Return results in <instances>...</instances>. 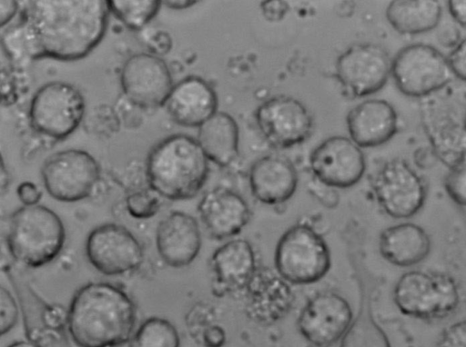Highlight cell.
Here are the masks:
<instances>
[{"instance_id": "6da1fadb", "label": "cell", "mask_w": 466, "mask_h": 347, "mask_svg": "<svg viewBox=\"0 0 466 347\" xmlns=\"http://www.w3.org/2000/svg\"><path fill=\"white\" fill-rule=\"evenodd\" d=\"M109 13L107 1H27L19 22L2 35V45L16 62L76 61L100 43Z\"/></svg>"}, {"instance_id": "7a4b0ae2", "label": "cell", "mask_w": 466, "mask_h": 347, "mask_svg": "<svg viewBox=\"0 0 466 347\" xmlns=\"http://www.w3.org/2000/svg\"><path fill=\"white\" fill-rule=\"evenodd\" d=\"M136 306L119 287L89 283L73 295L67 310V332L78 347H116L129 341Z\"/></svg>"}, {"instance_id": "3957f363", "label": "cell", "mask_w": 466, "mask_h": 347, "mask_svg": "<svg viewBox=\"0 0 466 347\" xmlns=\"http://www.w3.org/2000/svg\"><path fill=\"white\" fill-rule=\"evenodd\" d=\"M208 159L198 140L170 135L149 152L146 174L151 190L169 200H187L198 193L208 175Z\"/></svg>"}, {"instance_id": "277c9868", "label": "cell", "mask_w": 466, "mask_h": 347, "mask_svg": "<svg viewBox=\"0 0 466 347\" xmlns=\"http://www.w3.org/2000/svg\"><path fill=\"white\" fill-rule=\"evenodd\" d=\"M65 241L62 220L46 206H22L10 217L6 244L12 258L21 265L38 268L51 263Z\"/></svg>"}, {"instance_id": "5b68a950", "label": "cell", "mask_w": 466, "mask_h": 347, "mask_svg": "<svg viewBox=\"0 0 466 347\" xmlns=\"http://www.w3.org/2000/svg\"><path fill=\"white\" fill-rule=\"evenodd\" d=\"M397 308L420 320H442L451 315L461 301L459 286L442 272L412 270L403 273L393 290Z\"/></svg>"}, {"instance_id": "8992f818", "label": "cell", "mask_w": 466, "mask_h": 347, "mask_svg": "<svg viewBox=\"0 0 466 347\" xmlns=\"http://www.w3.org/2000/svg\"><path fill=\"white\" fill-rule=\"evenodd\" d=\"M275 270L290 284H310L322 279L331 266L330 252L310 225L298 223L279 238L274 254Z\"/></svg>"}, {"instance_id": "52a82bcc", "label": "cell", "mask_w": 466, "mask_h": 347, "mask_svg": "<svg viewBox=\"0 0 466 347\" xmlns=\"http://www.w3.org/2000/svg\"><path fill=\"white\" fill-rule=\"evenodd\" d=\"M4 270L22 312L27 341L38 347H71L66 332L67 311L46 302L15 266L6 264Z\"/></svg>"}, {"instance_id": "ba28073f", "label": "cell", "mask_w": 466, "mask_h": 347, "mask_svg": "<svg viewBox=\"0 0 466 347\" xmlns=\"http://www.w3.org/2000/svg\"><path fill=\"white\" fill-rule=\"evenodd\" d=\"M85 114V100L73 84L54 81L41 86L29 105V121L39 134L63 139L80 124Z\"/></svg>"}, {"instance_id": "9c48e42d", "label": "cell", "mask_w": 466, "mask_h": 347, "mask_svg": "<svg viewBox=\"0 0 466 347\" xmlns=\"http://www.w3.org/2000/svg\"><path fill=\"white\" fill-rule=\"evenodd\" d=\"M441 95L437 91L421 104V118L433 147L451 166L466 158V103L456 98L447 85Z\"/></svg>"}, {"instance_id": "30bf717a", "label": "cell", "mask_w": 466, "mask_h": 347, "mask_svg": "<svg viewBox=\"0 0 466 347\" xmlns=\"http://www.w3.org/2000/svg\"><path fill=\"white\" fill-rule=\"evenodd\" d=\"M397 88L411 97H426L448 85L452 72L447 57L435 47L414 44L403 47L391 61Z\"/></svg>"}, {"instance_id": "8fae6325", "label": "cell", "mask_w": 466, "mask_h": 347, "mask_svg": "<svg viewBox=\"0 0 466 347\" xmlns=\"http://www.w3.org/2000/svg\"><path fill=\"white\" fill-rule=\"evenodd\" d=\"M41 176L51 197L60 202L74 203L91 194L100 178V167L89 153L67 149L46 159Z\"/></svg>"}, {"instance_id": "7c38bea8", "label": "cell", "mask_w": 466, "mask_h": 347, "mask_svg": "<svg viewBox=\"0 0 466 347\" xmlns=\"http://www.w3.org/2000/svg\"><path fill=\"white\" fill-rule=\"evenodd\" d=\"M391 61L386 50L376 44H355L338 56L335 74L348 94L364 97L384 86L391 74Z\"/></svg>"}, {"instance_id": "4fadbf2b", "label": "cell", "mask_w": 466, "mask_h": 347, "mask_svg": "<svg viewBox=\"0 0 466 347\" xmlns=\"http://www.w3.org/2000/svg\"><path fill=\"white\" fill-rule=\"evenodd\" d=\"M372 188L380 208L395 219L415 215L423 206L427 194L421 177L404 160L397 158L379 169Z\"/></svg>"}, {"instance_id": "5bb4252c", "label": "cell", "mask_w": 466, "mask_h": 347, "mask_svg": "<svg viewBox=\"0 0 466 347\" xmlns=\"http://www.w3.org/2000/svg\"><path fill=\"white\" fill-rule=\"evenodd\" d=\"M86 255L99 273L119 276L131 273L143 263V248L126 227L104 223L94 228L86 240Z\"/></svg>"}, {"instance_id": "9a60e30c", "label": "cell", "mask_w": 466, "mask_h": 347, "mask_svg": "<svg viewBox=\"0 0 466 347\" xmlns=\"http://www.w3.org/2000/svg\"><path fill=\"white\" fill-rule=\"evenodd\" d=\"M257 125L272 146L286 149L304 143L313 130V118L298 99L288 95L273 96L255 111Z\"/></svg>"}, {"instance_id": "2e32d148", "label": "cell", "mask_w": 466, "mask_h": 347, "mask_svg": "<svg viewBox=\"0 0 466 347\" xmlns=\"http://www.w3.org/2000/svg\"><path fill=\"white\" fill-rule=\"evenodd\" d=\"M353 312L341 295L320 292L301 309L297 325L302 337L315 347H329L342 339L353 322Z\"/></svg>"}, {"instance_id": "e0dca14e", "label": "cell", "mask_w": 466, "mask_h": 347, "mask_svg": "<svg viewBox=\"0 0 466 347\" xmlns=\"http://www.w3.org/2000/svg\"><path fill=\"white\" fill-rule=\"evenodd\" d=\"M309 167L323 184L343 189L353 186L362 178L366 161L360 147L350 138L335 135L312 150Z\"/></svg>"}, {"instance_id": "ac0fdd59", "label": "cell", "mask_w": 466, "mask_h": 347, "mask_svg": "<svg viewBox=\"0 0 466 347\" xmlns=\"http://www.w3.org/2000/svg\"><path fill=\"white\" fill-rule=\"evenodd\" d=\"M120 84L125 95L143 107L165 104L174 86L165 61L146 53L133 55L125 61Z\"/></svg>"}, {"instance_id": "d6986e66", "label": "cell", "mask_w": 466, "mask_h": 347, "mask_svg": "<svg viewBox=\"0 0 466 347\" xmlns=\"http://www.w3.org/2000/svg\"><path fill=\"white\" fill-rule=\"evenodd\" d=\"M243 292L246 316L263 326L285 318L295 301L290 283L268 266L258 265Z\"/></svg>"}, {"instance_id": "ffe728a7", "label": "cell", "mask_w": 466, "mask_h": 347, "mask_svg": "<svg viewBox=\"0 0 466 347\" xmlns=\"http://www.w3.org/2000/svg\"><path fill=\"white\" fill-rule=\"evenodd\" d=\"M198 212L207 231L217 240L238 234L251 217L247 201L225 187H216L205 193L198 204Z\"/></svg>"}, {"instance_id": "44dd1931", "label": "cell", "mask_w": 466, "mask_h": 347, "mask_svg": "<svg viewBox=\"0 0 466 347\" xmlns=\"http://www.w3.org/2000/svg\"><path fill=\"white\" fill-rule=\"evenodd\" d=\"M156 245L163 262L173 268L189 265L201 249V233L197 220L184 212H172L159 222Z\"/></svg>"}, {"instance_id": "7402d4cb", "label": "cell", "mask_w": 466, "mask_h": 347, "mask_svg": "<svg viewBox=\"0 0 466 347\" xmlns=\"http://www.w3.org/2000/svg\"><path fill=\"white\" fill-rule=\"evenodd\" d=\"M167 111L179 125L199 127L218 112V96L203 78L187 76L176 84L166 103Z\"/></svg>"}, {"instance_id": "603a6c76", "label": "cell", "mask_w": 466, "mask_h": 347, "mask_svg": "<svg viewBox=\"0 0 466 347\" xmlns=\"http://www.w3.org/2000/svg\"><path fill=\"white\" fill-rule=\"evenodd\" d=\"M350 138L360 148L387 143L397 132L394 107L382 99H370L355 105L346 116Z\"/></svg>"}, {"instance_id": "cb8c5ba5", "label": "cell", "mask_w": 466, "mask_h": 347, "mask_svg": "<svg viewBox=\"0 0 466 347\" xmlns=\"http://www.w3.org/2000/svg\"><path fill=\"white\" fill-rule=\"evenodd\" d=\"M253 196L260 203L276 205L288 201L296 192L298 174L285 156L267 154L257 159L248 173Z\"/></svg>"}, {"instance_id": "d4e9b609", "label": "cell", "mask_w": 466, "mask_h": 347, "mask_svg": "<svg viewBox=\"0 0 466 347\" xmlns=\"http://www.w3.org/2000/svg\"><path fill=\"white\" fill-rule=\"evenodd\" d=\"M215 289L221 293L244 291L258 264L254 249L245 239L229 240L212 253Z\"/></svg>"}, {"instance_id": "484cf974", "label": "cell", "mask_w": 466, "mask_h": 347, "mask_svg": "<svg viewBox=\"0 0 466 347\" xmlns=\"http://www.w3.org/2000/svg\"><path fill=\"white\" fill-rule=\"evenodd\" d=\"M379 250L388 263L399 267H410L421 263L429 255L431 239L421 226L402 223L381 232Z\"/></svg>"}, {"instance_id": "4316f807", "label": "cell", "mask_w": 466, "mask_h": 347, "mask_svg": "<svg viewBox=\"0 0 466 347\" xmlns=\"http://www.w3.org/2000/svg\"><path fill=\"white\" fill-rule=\"evenodd\" d=\"M197 140L209 161L228 166L238 154V125L229 114L218 111L198 127Z\"/></svg>"}, {"instance_id": "83f0119b", "label": "cell", "mask_w": 466, "mask_h": 347, "mask_svg": "<svg viewBox=\"0 0 466 347\" xmlns=\"http://www.w3.org/2000/svg\"><path fill=\"white\" fill-rule=\"evenodd\" d=\"M441 6L435 0H395L386 9L390 25L403 35H419L433 29L440 22Z\"/></svg>"}, {"instance_id": "f1b7e54d", "label": "cell", "mask_w": 466, "mask_h": 347, "mask_svg": "<svg viewBox=\"0 0 466 347\" xmlns=\"http://www.w3.org/2000/svg\"><path fill=\"white\" fill-rule=\"evenodd\" d=\"M129 341V347H180L176 327L160 317H150L143 322Z\"/></svg>"}, {"instance_id": "f546056e", "label": "cell", "mask_w": 466, "mask_h": 347, "mask_svg": "<svg viewBox=\"0 0 466 347\" xmlns=\"http://www.w3.org/2000/svg\"><path fill=\"white\" fill-rule=\"evenodd\" d=\"M339 347H391L388 336L372 316L360 310L341 339Z\"/></svg>"}, {"instance_id": "4dcf8cb0", "label": "cell", "mask_w": 466, "mask_h": 347, "mask_svg": "<svg viewBox=\"0 0 466 347\" xmlns=\"http://www.w3.org/2000/svg\"><path fill=\"white\" fill-rule=\"evenodd\" d=\"M160 1H107L109 12L132 30H139L157 14Z\"/></svg>"}, {"instance_id": "1f68e13d", "label": "cell", "mask_w": 466, "mask_h": 347, "mask_svg": "<svg viewBox=\"0 0 466 347\" xmlns=\"http://www.w3.org/2000/svg\"><path fill=\"white\" fill-rule=\"evenodd\" d=\"M159 206L158 197L147 191L133 193L126 199L127 211L136 219L153 217L158 212Z\"/></svg>"}, {"instance_id": "d6a6232c", "label": "cell", "mask_w": 466, "mask_h": 347, "mask_svg": "<svg viewBox=\"0 0 466 347\" xmlns=\"http://www.w3.org/2000/svg\"><path fill=\"white\" fill-rule=\"evenodd\" d=\"M444 186L455 203L466 207V158L451 166Z\"/></svg>"}, {"instance_id": "836d02e7", "label": "cell", "mask_w": 466, "mask_h": 347, "mask_svg": "<svg viewBox=\"0 0 466 347\" xmlns=\"http://www.w3.org/2000/svg\"><path fill=\"white\" fill-rule=\"evenodd\" d=\"M18 305L12 293L4 287L0 290V332L8 333L18 319Z\"/></svg>"}, {"instance_id": "e575fe53", "label": "cell", "mask_w": 466, "mask_h": 347, "mask_svg": "<svg viewBox=\"0 0 466 347\" xmlns=\"http://www.w3.org/2000/svg\"><path fill=\"white\" fill-rule=\"evenodd\" d=\"M437 347H466V320L447 325L438 337Z\"/></svg>"}, {"instance_id": "d590c367", "label": "cell", "mask_w": 466, "mask_h": 347, "mask_svg": "<svg viewBox=\"0 0 466 347\" xmlns=\"http://www.w3.org/2000/svg\"><path fill=\"white\" fill-rule=\"evenodd\" d=\"M447 59L453 75L466 82V38L451 50Z\"/></svg>"}, {"instance_id": "8d00e7d4", "label": "cell", "mask_w": 466, "mask_h": 347, "mask_svg": "<svg viewBox=\"0 0 466 347\" xmlns=\"http://www.w3.org/2000/svg\"><path fill=\"white\" fill-rule=\"evenodd\" d=\"M16 194L24 206L36 205L42 197L40 189L34 183L28 181L23 182L17 186Z\"/></svg>"}, {"instance_id": "74e56055", "label": "cell", "mask_w": 466, "mask_h": 347, "mask_svg": "<svg viewBox=\"0 0 466 347\" xmlns=\"http://www.w3.org/2000/svg\"><path fill=\"white\" fill-rule=\"evenodd\" d=\"M260 7L264 17L270 22L282 20L289 10V5L284 1H264Z\"/></svg>"}, {"instance_id": "f35d334b", "label": "cell", "mask_w": 466, "mask_h": 347, "mask_svg": "<svg viewBox=\"0 0 466 347\" xmlns=\"http://www.w3.org/2000/svg\"><path fill=\"white\" fill-rule=\"evenodd\" d=\"M205 347H222L226 341V333L219 325H210L203 332Z\"/></svg>"}, {"instance_id": "ab89813d", "label": "cell", "mask_w": 466, "mask_h": 347, "mask_svg": "<svg viewBox=\"0 0 466 347\" xmlns=\"http://www.w3.org/2000/svg\"><path fill=\"white\" fill-rule=\"evenodd\" d=\"M19 9L17 1L2 0L0 1V25L4 27L15 15Z\"/></svg>"}, {"instance_id": "60d3db41", "label": "cell", "mask_w": 466, "mask_h": 347, "mask_svg": "<svg viewBox=\"0 0 466 347\" xmlns=\"http://www.w3.org/2000/svg\"><path fill=\"white\" fill-rule=\"evenodd\" d=\"M448 9L455 21L460 25L466 26V0L449 1Z\"/></svg>"}, {"instance_id": "b9f144b4", "label": "cell", "mask_w": 466, "mask_h": 347, "mask_svg": "<svg viewBox=\"0 0 466 347\" xmlns=\"http://www.w3.org/2000/svg\"><path fill=\"white\" fill-rule=\"evenodd\" d=\"M155 35L156 36L152 38V49L159 54H166L168 52L171 45V40L168 35L163 32H159Z\"/></svg>"}, {"instance_id": "7bdbcfd3", "label": "cell", "mask_w": 466, "mask_h": 347, "mask_svg": "<svg viewBox=\"0 0 466 347\" xmlns=\"http://www.w3.org/2000/svg\"><path fill=\"white\" fill-rule=\"evenodd\" d=\"M167 7L176 10H181L185 8H188L197 4V1L190 0H170L163 2Z\"/></svg>"}, {"instance_id": "ee69618b", "label": "cell", "mask_w": 466, "mask_h": 347, "mask_svg": "<svg viewBox=\"0 0 466 347\" xmlns=\"http://www.w3.org/2000/svg\"><path fill=\"white\" fill-rule=\"evenodd\" d=\"M8 174L5 169L4 162H2L1 167V191L4 193V190L8 186Z\"/></svg>"}, {"instance_id": "f6af8a7d", "label": "cell", "mask_w": 466, "mask_h": 347, "mask_svg": "<svg viewBox=\"0 0 466 347\" xmlns=\"http://www.w3.org/2000/svg\"><path fill=\"white\" fill-rule=\"evenodd\" d=\"M7 347H38L35 343L29 342V341H18L11 343Z\"/></svg>"}]
</instances>
